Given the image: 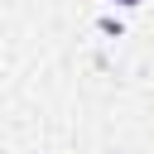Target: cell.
<instances>
[{
    "label": "cell",
    "instance_id": "obj_1",
    "mask_svg": "<svg viewBox=\"0 0 154 154\" xmlns=\"http://www.w3.org/2000/svg\"><path fill=\"white\" fill-rule=\"evenodd\" d=\"M116 5H120V10H135V5H144V0H116Z\"/></svg>",
    "mask_w": 154,
    "mask_h": 154
}]
</instances>
